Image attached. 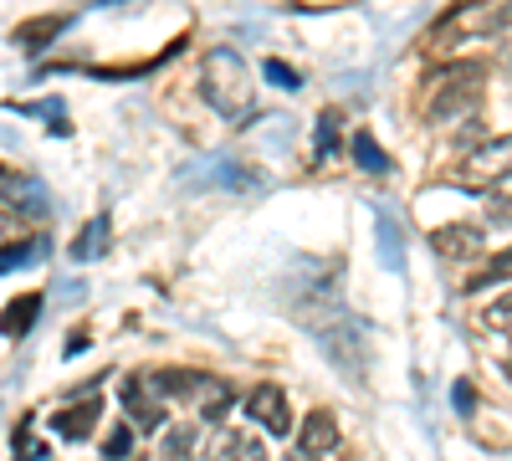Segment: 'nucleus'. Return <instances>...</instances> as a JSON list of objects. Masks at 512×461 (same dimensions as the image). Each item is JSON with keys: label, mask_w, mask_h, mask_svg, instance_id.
<instances>
[{"label": "nucleus", "mask_w": 512, "mask_h": 461, "mask_svg": "<svg viewBox=\"0 0 512 461\" xmlns=\"http://www.w3.org/2000/svg\"><path fill=\"white\" fill-rule=\"evenodd\" d=\"M482 88H487V67L482 62H441V67H431V77H425L420 113L431 123H451V118L477 108Z\"/></svg>", "instance_id": "f257e3e1"}, {"label": "nucleus", "mask_w": 512, "mask_h": 461, "mask_svg": "<svg viewBox=\"0 0 512 461\" xmlns=\"http://www.w3.org/2000/svg\"><path fill=\"white\" fill-rule=\"evenodd\" d=\"M200 93H205V103L216 108V113L241 118V113L251 108V72H246L241 52H231V47L210 52V57L200 62Z\"/></svg>", "instance_id": "f03ea898"}, {"label": "nucleus", "mask_w": 512, "mask_h": 461, "mask_svg": "<svg viewBox=\"0 0 512 461\" xmlns=\"http://www.w3.org/2000/svg\"><path fill=\"white\" fill-rule=\"evenodd\" d=\"M502 180H512V134H502V139H482L472 154L461 159V170H456V185H466V190L502 185Z\"/></svg>", "instance_id": "7ed1b4c3"}, {"label": "nucleus", "mask_w": 512, "mask_h": 461, "mask_svg": "<svg viewBox=\"0 0 512 461\" xmlns=\"http://www.w3.org/2000/svg\"><path fill=\"white\" fill-rule=\"evenodd\" d=\"M246 415H251V426H262L267 436H292V405L282 395V385H256L246 395Z\"/></svg>", "instance_id": "20e7f679"}, {"label": "nucleus", "mask_w": 512, "mask_h": 461, "mask_svg": "<svg viewBox=\"0 0 512 461\" xmlns=\"http://www.w3.org/2000/svg\"><path fill=\"white\" fill-rule=\"evenodd\" d=\"M507 21H512L507 6H461V11H451V16L441 21L436 41H456V36H497Z\"/></svg>", "instance_id": "39448f33"}, {"label": "nucleus", "mask_w": 512, "mask_h": 461, "mask_svg": "<svg viewBox=\"0 0 512 461\" xmlns=\"http://www.w3.org/2000/svg\"><path fill=\"white\" fill-rule=\"evenodd\" d=\"M118 395H123L128 421H134V426H144V431L164 426V390H159L154 380H144V374H128Z\"/></svg>", "instance_id": "423d86ee"}, {"label": "nucleus", "mask_w": 512, "mask_h": 461, "mask_svg": "<svg viewBox=\"0 0 512 461\" xmlns=\"http://www.w3.org/2000/svg\"><path fill=\"white\" fill-rule=\"evenodd\" d=\"M431 251L441 262H477L482 257V226H472V221H451V226H436L431 231Z\"/></svg>", "instance_id": "0eeeda50"}, {"label": "nucleus", "mask_w": 512, "mask_h": 461, "mask_svg": "<svg viewBox=\"0 0 512 461\" xmlns=\"http://www.w3.org/2000/svg\"><path fill=\"white\" fill-rule=\"evenodd\" d=\"M98 421H103V400H98V390H82L72 405H62V410L52 415V431H57L62 441H82Z\"/></svg>", "instance_id": "6e6552de"}, {"label": "nucleus", "mask_w": 512, "mask_h": 461, "mask_svg": "<svg viewBox=\"0 0 512 461\" xmlns=\"http://www.w3.org/2000/svg\"><path fill=\"white\" fill-rule=\"evenodd\" d=\"M205 456H210V461H267V446H262V436H251V431L221 426Z\"/></svg>", "instance_id": "1a4fd4ad"}, {"label": "nucleus", "mask_w": 512, "mask_h": 461, "mask_svg": "<svg viewBox=\"0 0 512 461\" xmlns=\"http://www.w3.org/2000/svg\"><path fill=\"white\" fill-rule=\"evenodd\" d=\"M333 446H338V421H333L328 410H313L308 421L297 426V451H303V456H313V461H318V456H328Z\"/></svg>", "instance_id": "9d476101"}, {"label": "nucleus", "mask_w": 512, "mask_h": 461, "mask_svg": "<svg viewBox=\"0 0 512 461\" xmlns=\"http://www.w3.org/2000/svg\"><path fill=\"white\" fill-rule=\"evenodd\" d=\"M36 318H41V292L11 298V303H6V313H0V333H6V339H26Z\"/></svg>", "instance_id": "9b49d317"}, {"label": "nucleus", "mask_w": 512, "mask_h": 461, "mask_svg": "<svg viewBox=\"0 0 512 461\" xmlns=\"http://www.w3.org/2000/svg\"><path fill=\"white\" fill-rule=\"evenodd\" d=\"M103 246H108V216H93L88 226L72 236L67 257H72V262H98V257H103Z\"/></svg>", "instance_id": "f8f14e48"}, {"label": "nucleus", "mask_w": 512, "mask_h": 461, "mask_svg": "<svg viewBox=\"0 0 512 461\" xmlns=\"http://www.w3.org/2000/svg\"><path fill=\"white\" fill-rule=\"evenodd\" d=\"M200 446V426H169L159 441V461H190Z\"/></svg>", "instance_id": "ddd939ff"}, {"label": "nucleus", "mask_w": 512, "mask_h": 461, "mask_svg": "<svg viewBox=\"0 0 512 461\" xmlns=\"http://www.w3.org/2000/svg\"><path fill=\"white\" fill-rule=\"evenodd\" d=\"M67 31V16H41V21H26V26H16V41L26 52H41L52 36H62Z\"/></svg>", "instance_id": "4468645a"}, {"label": "nucleus", "mask_w": 512, "mask_h": 461, "mask_svg": "<svg viewBox=\"0 0 512 461\" xmlns=\"http://www.w3.org/2000/svg\"><path fill=\"white\" fill-rule=\"evenodd\" d=\"M349 154H354L359 170H369V175H384V170H390V154L374 144V134H354V139H349Z\"/></svg>", "instance_id": "2eb2a0df"}, {"label": "nucleus", "mask_w": 512, "mask_h": 461, "mask_svg": "<svg viewBox=\"0 0 512 461\" xmlns=\"http://www.w3.org/2000/svg\"><path fill=\"white\" fill-rule=\"evenodd\" d=\"M497 282H512V246H507V251H497V257H487V267H477L466 287L482 292V287H497Z\"/></svg>", "instance_id": "dca6fc26"}, {"label": "nucleus", "mask_w": 512, "mask_h": 461, "mask_svg": "<svg viewBox=\"0 0 512 461\" xmlns=\"http://www.w3.org/2000/svg\"><path fill=\"white\" fill-rule=\"evenodd\" d=\"M134 421H128V426H113L108 436H103V461H123V456H134Z\"/></svg>", "instance_id": "f3484780"}, {"label": "nucleus", "mask_w": 512, "mask_h": 461, "mask_svg": "<svg viewBox=\"0 0 512 461\" xmlns=\"http://www.w3.org/2000/svg\"><path fill=\"white\" fill-rule=\"evenodd\" d=\"M11 451H16V461H47V446L31 436V421H26V415H21V426H16V436H11Z\"/></svg>", "instance_id": "a211bd4d"}, {"label": "nucleus", "mask_w": 512, "mask_h": 461, "mask_svg": "<svg viewBox=\"0 0 512 461\" xmlns=\"http://www.w3.org/2000/svg\"><path fill=\"white\" fill-rule=\"evenodd\" d=\"M482 323H487L492 333H507V339H512V292H502L497 303L482 308Z\"/></svg>", "instance_id": "6ab92c4d"}, {"label": "nucleus", "mask_w": 512, "mask_h": 461, "mask_svg": "<svg viewBox=\"0 0 512 461\" xmlns=\"http://www.w3.org/2000/svg\"><path fill=\"white\" fill-rule=\"evenodd\" d=\"M26 257H41V241H16V246H0V272L26 267Z\"/></svg>", "instance_id": "aec40b11"}, {"label": "nucleus", "mask_w": 512, "mask_h": 461, "mask_svg": "<svg viewBox=\"0 0 512 461\" xmlns=\"http://www.w3.org/2000/svg\"><path fill=\"white\" fill-rule=\"evenodd\" d=\"M338 149V113H323L318 118V154H333Z\"/></svg>", "instance_id": "412c9836"}, {"label": "nucleus", "mask_w": 512, "mask_h": 461, "mask_svg": "<svg viewBox=\"0 0 512 461\" xmlns=\"http://www.w3.org/2000/svg\"><path fill=\"white\" fill-rule=\"evenodd\" d=\"M26 195V180L11 175V170H0V200H21Z\"/></svg>", "instance_id": "4be33fe9"}, {"label": "nucleus", "mask_w": 512, "mask_h": 461, "mask_svg": "<svg viewBox=\"0 0 512 461\" xmlns=\"http://www.w3.org/2000/svg\"><path fill=\"white\" fill-rule=\"evenodd\" d=\"M267 77L277 82V88H297V72H292V67H282V62H267Z\"/></svg>", "instance_id": "5701e85b"}, {"label": "nucleus", "mask_w": 512, "mask_h": 461, "mask_svg": "<svg viewBox=\"0 0 512 461\" xmlns=\"http://www.w3.org/2000/svg\"><path fill=\"white\" fill-rule=\"evenodd\" d=\"M456 410H461V415H472V410H477V390L466 385V380L456 385Z\"/></svg>", "instance_id": "b1692460"}, {"label": "nucleus", "mask_w": 512, "mask_h": 461, "mask_svg": "<svg viewBox=\"0 0 512 461\" xmlns=\"http://www.w3.org/2000/svg\"><path fill=\"white\" fill-rule=\"evenodd\" d=\"M287 461H313V456H303V451H297V456H287Z\"/></svg>", "instance_id": "393cba45"}, {"label": "nucleus", "mask_w": 512, "mask_h": 461, "mask_svg": "<svg viewBox=\"0 0 512 461\" xmlns=\"http://www.w3.org/2000/svg\"><path fill=\"white\" fill-rule=\"evenodd\" d=\"M507 374H512V364H507Z\"/></svg>", "instance_id": "a878e982"}]
</instances>
